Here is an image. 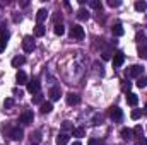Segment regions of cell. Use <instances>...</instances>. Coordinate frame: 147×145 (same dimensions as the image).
<instances>
[{
  "instance_id": "cell-1",
  "label": "cell",
  "mask_w": 147,
  "mask_h": 145,
  "mask_svg": "<svg viewBox=\"0 0 147 145\" xmlns=\"http://www.w3.org/2000/svg\"><path fill=\"white\" fill-rule=\"evenodd\" d=\"M142 73H144V67L142 65H132V67H128L127 70H125V75L130 79V77H134V79H139V77H142Z\"/></svg>"
},
{
  "instance_id": "cell-2",
  "label": "cell",
  "mask_w": 147,
  "mask_h": 145,
  "mask_svg": "<svg viewBox=\"0 0 147 145\" xmlns=\"http://www.w3.org/2000/svg\"><path fill=\"white\" fill-rule=\"evenodd\" d=\"M84 36H86V33H84L82 26H79V24L72 26V29H70V38L72 39H84Z\"/></svg>"
},
{
  "instance_id": "cell-3",
  "label": "cell",
  "mask_w": 147,
  "mask_h": 145,
  "mask_svg": "<svg viewBox=\"0 0 147 145\" xmlns=\"http://www.w3.org/2000/svg\"><path fill=\"white\" fill-rule=\"evenodd\" d=\"M108 114H110V118L113 121H121L123 119V113H121V109L118 108V106H111L108 109Z\"/></svg>"
},
{
  "instance_id": "cell-4",
  "label": "cell",
  "mask_w": 147,
  "mask_h": 145,
  "mask_svg": "<svg viewBox=\"0 0 147 145\" xmlns=\"http://www.w3.org/2000/svg\"><path fill=\"white\" fill-rule=\"evenodd\" d=\"M21 123L22 125H31L33 123V119H34V114H33V111L31 109H24L22 113H21Z\"/></svg>"
},
{
  "instance_id": "cell-5",
  "label": "cell",
  "mask_w": 147,
  "mask_h": 145,
  "mask_svg": "<svg viewBox=\"0 0 147 145\" xmlns=\"http://www.w3.org/2000/svg\"><path fill=\"white\" fill-rule=\"evenodd\" d=\"M22 48H24L26 53H33V51H34V41H33V38L31 36L24 38V39H22Z\"/></svg>"
},
{
  "instance_id": "cell-6",
  "label": "cell",
  "mask_w": 147,
  "mask_h": 145,
  "mask_svg": "<svg viewBox=\"0 0 147 145\" xmlns=\"http://www.w3.org/2000/svg\"><path fill=\"white\" fill-rule=\"evenodd\" d=\"M9 137H10L14 142H19V140H22V137H24V132H22L19 126H16V128H12V130L9 132Z\"/></svg>"
},
{
  "instance_id": "cell-7",
  "label": "cell",
  "mask_w": 147,
  "mask_h": 145,
  "mask_svg": "<svg viewBox=\"0 0 147 145\" xmlns=\"http://www.w3.org/2000/svg\"><path fill=\"white\" fill-rule=\"evenodd\" d=\"M28 92L29 94H39V80L38 79H33L31 82H28Z\"/></svg>"
},
{
  "instance_id": "cell-8",
  "label": "cell",
  "mask_w": 147,
  "mask_h": 145,
  "mask_svg": "<svg viewBox=\"0 0 147 145\" xmlns=\"http://www.w3.org/2000/svg\"><path fill=\"white\" fill-rule=\"evenodd\" d=\"M123 62H125V55H123L121 51H116V53H115V56H113V67H115V68H118V67H121V65H123Z\"/></svg>"
},
{
  "instance_id": "cell-9",
  "label": "cell",
  "mask_w": 147,
  "mask_h": 145,
  "mask_svg": "<svg viewBox=\"0 0 147 145\" xmlns=\"http://www.w3.org/2000/svg\"><path fill=\"white\" fill-rule=\"evenodd\" d=\"M48 96H50V99H51V101H58V99H60V96H62L60 87H58V85H53V87L48 91Z\"/></svg>"
},
{
  "instance_id": "cell-10",
  "label": "cell",
  "mask_w": 147,
  "mask_h": 145,
  "mask_svg": "<svg viewBox=\"0 0 147 145\" xmlns=\"http://www.w3.org/2000/svg\"><path fill=\"white\" fill-rule=\"evenodd\" d=\"M65 101H67L69 106H75V104H79L80 97H79V94H75V92H69L67 97H65Z\"/></svg>"
},
{
  "instance_id": "cell-11",
  "label": "cell",
  "mask_w": 147,
  "mask_h": 145,
  "mask_svg": "<svg viewBox=\"0 0 147 145\" xmlns=\"http://www.w3.org/2000/svg\"><path fill=\"white\" fill-rule=\"evenodd\" d=\"M16 82H17L19 85H24V84H28V75L22 72V70H19V72L16 73Z\"/></svg>"
},
{
  "instance_id": "cell-12",
  "label": "cell",
  "mask_w": 147,
  "mask_h": 145,
  "mask_svg": "<svg viewBox=\"0 0 147 145\" xmlns=\"http://www.w3.org/2000/svg\"><path fill=\"white\" fill-rule=\"evenodd\" d=\"M26 63V58L22 56V55H19V56H14L12 58V67L14 68H19V67H22Z\"/></svg>"
},
{
  "instance_id": "cell-13",
  "label": "cell",
  "mask_w": 147,
  "mask_h": 145,
  "mask_svg": "<svg viewBox=\"0 0 147 145\" xmlns=\"http://www.w3.org/2000/svg\"><path fill=\"white\" fill-rule=\"evenodd\" d=\"M127 103H128L130 106H137V104H139V96L134 94V92H128V94H127Z\"/></svg>"
},
{
  "instance_id": "cell-14",
  "label": "cell",
  "mask_w": 147,
  "mask_h": 145,
  "mask_svg": "<svg viewBox=\"0 0 147 145\" xmlns=\"http://www.w3.org/2000/svg\"><path fill=\"white\" fill-rule=\"evenodd\" d=\"M111 33H113V36H123V28H121V24L120 22H116V24H113V28H111Z\"/></svg>"
},
{
  "instance_id": "cell-15",
  "label": "cell",
  "mask_w": 147,
  "mask_h": 145,
  "mask_svg": "<svg viewBox=\"0 0 147 145\" xmlns=\"http://www.w3.org/2000/svg\"><path fill=\"white\" fill-rule=\"evenodd\" d=\"M69 140H70V137H69L67 133H58V137H57V145H67Z\"/></svg>"
},
{
  "instance_id": "cell-16",
  "label": "cell",
  "mask_w": 147,
  "mask_h": 145,
  "mask_svg": "<svg viewBox=\"0 0 147 145\" xmlns=\"http://www.w3.org/2000/svg\"><path fill=\"white\" fill-rule=\"evenodd\" d=\"M46 17H48V12H46V9H39V10H38V14H36L38 24H41V22H43Z\"/></svg>"
},
{
  "instance_id": "cell-17",
  "label": "cell",
  "mask_w": 147,
  "mask_h": 145,
  "mask_svg": "<svg viewBox=\"0 0 147 145\" xmlns=\"http://www.w3.org/2000/svg\"><path fill=\"white\" fill-rule=\"evenodd\" d=\"M120 135H121V138H123V140H130V138H132V135H134V130H130V128H121Z\"/></svg>"
},
{
  "instance_id": "cell-18",
  "label": "cell",
  "mask_w": 147,
  "mask_h": 145,
  "mask_svg": "<svg viewBox=\"0 0 147 145\" xmlns=\"http://www.w3.org/2000/svg\"><path fill=\"white\" fill-rule=\"evenodd\" d=\"M45 33H46L45 26H43V24H36V28H34V36L41 38V36H45Z\"/></svg>"
},
{
  "instance_id": "cell-19",
  "label": "cell",
  "mask_w": 147,
  "mask_h": 145,
  "mask_svg": "<svg viewBox=\"0 0 147 145\" xmlns=\"http://www.w3.org/2000/svg\"><path fill=\"white\" fill-rule=\"evenodd\" d=\"M77 19H79V21H87V19H89V12H87L86 9H79V12H77Z\"/></svg>"
},
{
  "instance_id": "cell-20",
  "label": "cell",
  "mask_w": 147,
  "mask_h": 145,
  "mask_svg": "<svg viewBox=\"0 0 147 145\" xmlns=\"http://www.w3.org/2000/svg\"><path fill=\"white\" fill-rule=\"evenodd\" d=\"M53 31H55V34L57 36H62V34H65V28H63V24L60 22H55V28H53Z\"/></svg>"
},
{
  "instance_id": "cell-21",
  "label": "cell",
  "mask_w": 147,
  "mask_h": 145,
  "mask_svg": "<svg viewBox=\"0 0 147 145\" xmlns=\"http://www.w3.org/2000/svg\"><path fill=\"white\" fill-rule=\"evenodd\" d=\"M0 39H3V41L9 39V31H7V26L5 24H0Z\"/></svg>"
},
{
  "instance_id": "cell-22",
  "label": "cell",
  "mask_w": 147,
  "mask_h": 145,
  "mask_svg": "<svg viewBox=\"0 0 147 145\" xmlns=\"http://www.w3.org/2000/svg\"><path fill=\"white\" fill-rule=\"evenodd\" d=\"M53 109V106H51V103H43L41 106H39V111L43 113V114H48L50 111Z\"/></svg>"
},
{
  "instance_id": "cell-23",
  "label": "cell",
  "mask_w": 147,
  "mask_h": 145,
  "mask_svg": "<svg viewBox=\"0 0 147 145\" xmlns=\"http://www.w3.org/2000/svg\"><path fill=\"white\" fill-rule=\"evenodd\" d=\"M146 9H147V2H144V0L135 2V10H137V12H144Z\"/></svg>"
},
{
  "instance_id": "cell-24",
  "label": "cell",
  "mask_w": 147,
  "mask_h": 145,
  "mask_svg": "<svg viewBox=\"0 0 147 145\" xmlns=\"http://www.w3.org/2000/svg\"><path fill=\"white\" fill-rule=\"evenodd\" d=\"M134 135L139 137V138H142V137H144V128H142L140 125H137V126L134 128Z\"/></svg>"
},
{
  "instance_id": "cell-25",
  "label": "cell",
  "mask_w": 147,
  "mask_h": 145,
  "mask_svg": "<svg viewBox=\"0 0 147 145\" xmlns=\"http://www.w3.org/2000/svg\"><path fill=\"white\" fill-rule=\"evenodd\" d=\"M89 5H91L92 9H96V10H101V9H103V3H101L99 0H91Z\"/></svg>"
},
{
  "instance_id": "cell-26",
  "label": "cell",
  "mask_w": 147,
  "mask_h": 145,
  "mask_svg": "<svg viewBox=\"0 0 147 145\" xmlns=\"http://www.w3.org/2000/svg\"><path fill=\"white\" fill-rule=\"evenodd\" d=\"M137 87H140V89L147 87V77H139L137 79Z\"/></svg>"
},
{
  "instance_id": "cell-27",
  "label": "cell",
  "mask_w": 147,
  "mask_h": 145,
  "mask_svg": "<svg viewBox=\"0 0 147 145\" xmlns=\"http://www.w3.org/2000/svg\"><path fill=\"white\" fill-rule=\"evenodd\" d=\"M72 135H74V137H77V138L84 137V128H74V130H72Z\"/></svg>"
},
{
  "instance_id": "cell-28",
  "label": "cell",
  "mask_w": 147,
  "mask_h": 145,
  "mask_svg": "<svg viewBox=\"0 0 147 145\" xmlns=\"http://www.w3.org/2000/svg\"><path fill=\"white\" fill-rule=\"evenodd\" d=\"M130 116H132V119H139V118L142 116V111H140V109H134V111L130 113Z\"/></svg>"
},
{
  "instance_id": "cell-29",
  "label": "cell",
  "mask_w": 147,
  "mask_h": 145,
  "mask_svg": "<svg viewBox=\"0 0 147 145\" xmlns=\"http://www.w3.org/2000/svg\"><path fill=\"white\" fill-rule=\"evenodd\" d=\"M33 104H43V96H41V94H34V97H33Z\"/></svg>"
},
{
  "instance_id": "cell-30",
  "label": "cell",
  "mask_w": 147,
  "mask_h": 145,
  "mask_svg": "<svg viewBox=\"0 0 147 145\" xmlns=\"http://www.w3.org/2000/svg\"><path fill=\"white\" fill-rule=\"evenodd\" d=\"M139 56L140 58H146L147 56V46H139Z\"/></svg>"
},
{
  "instance_id": "cell-31",
  "label": "cell",
  "mask_w": 147,
  "mask_h": 145,
  "mask_svg": "<svg viewBox=\"0 0 147 145\" xmlns=\"http://www.w3.org/2000/svg\"><path fill=\"white\" fill-rule=\"evenodd\" d=\"M62 128H63V130H74V126H72L70 121H63V123H62Z\"/></svg>"
},
{
  "instance_id": "cell-32",
  "label": "cell",
  "mask_w": 147,
  "mask_h": 145,
  "mask_svg": "<svg viewBox=\"0 0 147 145\" xmlns=\"http://www.w3.org/2000/svg\"><path fill=\"white\" fill-rule=\"evenodd\" d=\"M92 121H94V125H101V123H103V116H101V114H96Z\"/></svg>"
},
{
  "instance_id": "cell-33",
  "label": "cell",
  "mask_w": 147,
  "mask_h": 145,
  "mask_svg": "<svg viewBox=\"0 0 147 145\" xmlns=\"http://www.w3.org/2000/svg\"><path fill=\"white\" fill-rule=\"evenodd\" d=\"M108 5H110V7H120V5H121V2H120V0H110V2H108Z\"/></svg>"
},
{
  "instance_id": "cell-34",
  "label": "cell",
  "mask_w": 147,
  "mask_h": 145,
  "mask_svg": "<svg viewBox=\"0 0 147 145\" xmlns=\"http://www.w3.org/2000/svg\"><path fill=\"white\" fill-rule=\"evenodd\" d=\"M130 87H132V84H130V82H123V84H121V89H123L125 92H128V91H130Z\"/></svg>"
},
{
  "instance_id": "cell-35",
  "label": "cell",
  "mask_w": 147,
  "mask_h": 145,
  "mask_svg": "<svg viewBox=\"0 0 147 145\" xmlns=\"http://www.w3.org/2000/svg\"><path fill=\"white\" fill-rule=\"evenodd\" d=\"M87 145H101V140H98V138H89Z\"/></svg>"
},
{
  "instance_id": "cell-36",
  "label": "cell",
  "mask_w": 147,
  "mask_h": 145,
  "mask_svg": "<svg viewBox=\"0 0 147 145\" xmlns=\"http://www.w3.org/2000/svg\"><path fill=\"white\" fill-rule=\"evenodd\" d=\"M135 145H147V140L142 137V138H137L135 140Z\"/></svg>"
},
{
  "instance_id": "cell-37",
  "label": "cell",
  "mask_w": 147,
  "mask_h": 145,
  "mask_svg": "<svg viewBox=\"0 0 147 145\" xmlns=\"http://www.w3.org/2000/svg\"><path fill=\"white\" fill-rule=\"evenodd\" d=\"M5 48H7V41L0 39V53H2V51H5Z\"/></svg>"
},
{
  "instance_id": "cell-38",
  "label": "cell",
  "mask_w": 147,
  "mask_h": 145,
  "mask_svg": "<svg viewBox=\"0 0 147 145\" xmlns=\"http://www.w3.org/2000/svg\"><path fill=\"white\" fill-rule=\"evenodd\" d=\"M144 39H146L144 33H137V41H139V43H144Z\"/></svg>"
},
{
  "instance_id": "cell-39",
  "label": "cell",
  "mask_w": 147,
  "mask_h": 145,
  "mask_svg": "<svg viewBox=\"0 0 147 145\" xmlns=\"http://www.w3.org/2000/svg\"><path fill=\"white\" fill-rule=\"evenodd\" d=\"M111 58V53L110 51H105V53H103V60H110Z\"/></svg>"
},
{
  "instance_id": "cell-40",
  "label": "cell",
  "mask_w": 147,
  "mask_h": 145,
  "mask_svg": "<svg viewBox=\"0 0 147 145\" xmlns=\"http://www.w3.org/2000/svg\"><path fill=\"white\" fill-rule=\"evenodd\" d=\"M12 104H14V101H12V99H5V108H10Z\"/></svg>"
},
{
  "instance_id": "cell-41",
  "label": "cell",
  "mask_w": 147,
  "mask_h": 145,
  "mask_svg": "<svg viewBox=\"0 0 147 145\" xmlns=\"http://www.w3.org/2000/svg\"><path fill=\"white\" fill-rule=\"evenodd\" d=\"M14 94H16V96H19V97L22 96V92H21V91H17V89H14Z\"/></svg>"
},
{
  "instance_id": "cell-42",
  "label": "cell",
  "mask_w": 147,
  "mask_h": 145,
  "mask_svg": "<svg viewBox=\"0 0 147 145\" xmlns=\"http://www.w3.org/2000/svg\"><path fill=\"white\" fill-rule=\"evenodd\" d=\"M72 145H82V144H80V142H74Z\"/></svg>"
},
{
  "instance_id": "cell-43",
  "label": "cell",
  "mask_w": 147,
  "mask_h": 145,
  "mask_svg": "<svg viewBox=\"0 0 147 145\" xmlns=\"http://www.w3.org/2000/svg\"><path fill=\"white\" fill-rule=\"evenodd\" d=\"M146 113H147V106H146Z\"/></svg>"
},
{
  "instance_id": "cell-44",
  "label": "cell",
  "mask_w": 147,
  "mask_h": 145,
  "mask_svg": "<svg viewBox=\"0 0 147 145\" xmlns=\"http://www.w3.org/2000/svg\"><path fill=\"white\" fill-rule=\"evenodd\" d=\"M31 145H36V144H31Z\"/></svg>"
}]
</instances>
